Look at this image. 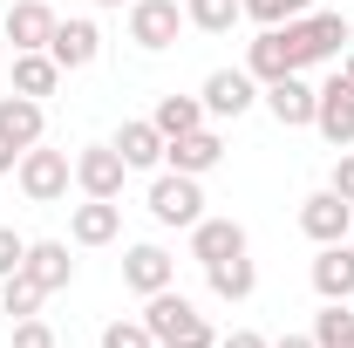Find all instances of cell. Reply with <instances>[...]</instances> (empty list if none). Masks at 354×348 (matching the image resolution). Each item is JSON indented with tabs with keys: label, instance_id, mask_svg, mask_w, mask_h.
Returning <instances> with one entry per match:
<instances>
[{
	"label": "cell",
	"instance_id": "cell-1",
	"mask_svg": "<svg viewBox=\"0 0 354 348\" xmlns=\"http://www.w3.org/2000/svg\"><path fill=\"white\" fill-rule=\"evenodd\" d=\"M143 328L157 335V348H218L212 321L184 301L177 287H164V294H150V301H143Z\"/></svg>",
	"mask_w": 354,
	"mask_h": 348
},
{
	"label": "cell",
	"instance_id": "cell-2",
	"mask_svg": "<svg viewBox=\"0 0 354 348\" xmlns=\"http://www.w3.org/2000/svg\"><path fill=\"white\" fill-rule=\"evenodd\" d=\"M348 42H354L348 14H300V21H286V48H293V69L334 62V55H341Z\"/></svg>",
	"mask_w": 354,
	"mask_h": 348
},
{
	"label": "cell",
	"instance_id": "cell-3",
	"mask_svg": "<svg viewBox=\"0 0 354 348\" xmlns=\"http://www.w3.org/2000/svg\"><path fill=\"white\" fill-rule=\"evenodd\" d=\"M14 177H21V191H28V205H55V198H68V177H75V164H68V150H21V164H14Z\"/></svg>",
	"mask_w": 354,
	"mask_h": 348
},
{
	"label": "cell",
	"instance_id": "cell-4",
	"mask_svg": "<svg viewBox=\"0 0 354 348\" xmlns=\"http://www.w3.org/2000/svg\"><path fill=\"white\" fill-rule=\"evenodd\" d=\"M150 218L157 225H198L205 218V191H198V177H184V171H164L157 184H150Z\"/></svg>",
	"mask_w": 354,
	"mask_h": 348
},
{
	"label": "cell",
	"instance_id": "cell-5",
	"mask_svg": "<svg viewBox=\"0 0 354 348\" xmlns=\"http://www.w3.org/2000/svg\"><path fill=\"white\" fill-rule=\"evenodd\" d=\"M123 177H130V164H123L116 143H88L82 157H75V184H82L88 198H123Z\"/></svg>",
	"mask_w": 354,
	"mask_h": 348
},
{
	"label": "cell",
	"instance_id": "cell-6",
	"mask_svg": "<svg viewBox=\"0 0 354 348\" xmlns=\"http://www.w3.org/2000/svg\"><path fill=\"white\" fill-rule=\"evenodd\" d=\"M198 103H205V116H245L259 103V82H252V69H212Z\"/></svg>",
	"mask_w": 354,
	"mask_h": 348
},
{
	"label": "cell",
	"instance_id": "cell-7",
	"mask_svg": "<svg viewBox=\"0 0 354 348\" xmlns=\"http://www.w3.org/2000/svg\"><path fill=\"white\" fill-rule=\"evenodd\" d=\"M177 28H184V7L177 0H130V42L136 48H171L177 42Z\"/></svg>",
	"mask_w": 354,
	"mask_h": 348
},
{
	"label": "cell",
	"instance_id": "cell-8",
	"mask_svg": "<svg viewBox=\"0 0 354 348\" xmlns=\"http://www.w3.org/2000/svg\"><path fill=\"white\" fill-rule=\"evenodd\" d=\"M300 232H307L313 246H334V239L354 232V205L341 198V191H313L307 205H300Z\"/></svg>",
	"mask_w": 354,
	"mask_h": 348
},
{
	"label": "cell",
	"instance_id": "cell-9",
	"mask_svg": "<svg viewBox=\"0 0 354 348\" xmlns=\"http://www.w3.org/2000/svg\"><path fill=\"white\" fill-rule=\"evenodd\" d=\"M313 130L327 137L334 150H348V143H354V82H348V76H334V82L320 89V103H313Z\"/></svg>",
	"mask_w": 354,
	"mask_h": 348
},
{
	"label": "cell",
	"instance_id": "cell-10",
	"mask_svg": "<svg viewBox=\"0 0 354 348\" xmlns=\"http://www.w3.org/2000/svg\"><path fill=\"white\" fill-rule=\"evenodd\" d=\"M313 103H320V89L293 69V76H279V82H266V110L286 123V130H307L313 123Z\"/></svg>",
	"mask_w": 354,
	"mask_h": 348
},
{
	"label": "cell",
	"instance_id": "cell-11",
	"mask_svg": "<svg viewBox=\"0 0 354 348\" xmlns=\"http://www.w3.org/2000/svg\"><path fill=\"white\" fill-rule=\"evenodd\" d=\"M48 55L62 62V76H68V69H88V62L102 55V28H95V21H82V14H75V21H55Z\"/></svg>",
	"mask_w": 354,
	"mask_h": 348
},
{
	"label": "cell",
	"instance_id": "cell-12",
	"mask_svg": "<svg viewBox=\"0 0 354 348\" xmlns=\"http://www.w3.org/2000/svg\"><path fill=\"white\" fill-rule=\"evenodd\" d=\"M171 280H177V260L164 246H130V253H123V287H130V294L150 301V294H164Z\"/></svg>",
	"mask_w": 354,
	"mask_h": 348
},
{
	"label": "cell",
	"instance_id": "cell-13",
	"mask_svg": "<svg viewBox=\"0 0 354 348\" xmlns=\"http://www.w3.org/2000/svg\"><path fill=\"white\" fill-rule=\"evenodd\" d=\"M239 253H245V225H239V218H198V225H191V260L198 266L239 260Z\"/></svg>",
	"mask_w": 354,
	"mask_h": 348
},
{
	"label": "cell",
	"instance_id": "cell-14",
	"mask_svg": "<svg viewBox=\"0 0 354 348\" xmlns=\"http://www.w3.org/2000/svg\"><path fill=\"white\" fill-rule=\"evenodd\" d=\"M218 157H225V137L218 130H191V137H171V143H164V164L184 171V177L218 171Z\"/></svg>",
	"mask_w": 354,
	"mask_h": 348
},
{
	"label": "cell",
	"instance_id": "cell-15",
	"mask_svg": "<svg viewBox=\"0 0 354 348\" xmlns=\"http://www.w3.org/2000/svg\"><path fill=\"white\" fill-rule=\"evenodd\" d=\"M21 273H28L41 294H62V287L75 280V260H68V246H62V239H28V260H21Z\"/></svg>",
	"mask_w": 354,
	"mask_h": 348
},
{
	"label": "cell",
	"instance_id": "cell-16",
	"mask_svg": "<svg viewBox=\"0 0 354 348\" xmlns=\"http://www.w3.org/2000/svg\"><path fill=\"white\" fill-rule=\"evenodd\" d=\"M116 232H123V205L116 198H88V205L68 212V239L75 246H109Z\"/></svg>",
	"mask_w": 354,
	"mask_h": 348
},
{
	"label": "cell",
	"instance_id": "cell-17",
	"mask_svg": "<svg viewBox=\"0 0 354 348\" xmlns=\"http://www.w3.org/2000/svg\"><path fill=\"white\" fill-rule=\"evenodd\" d=\"M313 294H320V301H354V246L348 239L320 246V260H313Z\"/></svg>",
	"mask_w": 354,
	"mask_h": 348
},
{
	"label": "cell",
	"instance_id": "cell-18",
	"mask_svg": "<svg viewBox=\"0 0 354 348\" xmlns=\"http://www.w3.org/2000/svg\"><path fill=\"white\" fill-rule=\"evenodd\" d=\"M41 130H48L41 103H35V96H14V89H7V96H0V137H7L14 150H35V143H41Z\"/></svg>",
	"mask_w": 354,
	"mask_h": 348
},
{
	"label": "cell",
	"instance_id": "cell-19",
	"mask_svg": "<svg viewBox=\"0 0 354 348\" xmlns=\"http://www.w3.org/2000/svg\"><path fill=\"white\" fill-rule=\"evenodd\" d=\"M48 35H55V7L48 0H14L7 7V42H14V55L48 48Z\"/></svg>",
	"mask_w": 354,
	"mask_h": 348
},
{
	"label": "cell",
	"instance_id": "cell-20",
	"mask_svg": "<svg viewBox=\"0 0 354 348\" xmlns=\"http://www.w3.org/2000/svg\"><path fill=\"white\" fill-rule=\"evenodd\" d=\"M245 69H252V82H279V76H293V48H286V28H259V42L245 48Z\"/></svg>",
	"mask_w": 354,
	"mask_h": 348
},
{
	"label": "cell",
	"instance_id": "cell-21",
	"mask_svg": "<svg viewBox=\"0 0 354 348\" xmlns=\"http://www.w3.org/2000/svg\"><path fill=\"white\" fill-rule=\"evenodd\" d=\"M62 89V62L48 55V48H28V55H14V96H55Z\"/></svg>",
	"mask_w": 354,
	"mask_h": 348
},
{
	"label": "cell",
	"instance_id": "cell-22",
	"mask_svg": "<svg viewBox=\"0 0 354 348\" xmlns=\"http://www.w3.org/2000/svg\"><path fill=\"white\" fill-rule=\"evenodd\" d=\"M116 150H123L130 171H157V164H164V130H157V123H123V130H116Z\"/></svg>",
	"mask_w": 354,
	"mask_h": 348
},
{
	"label": "cell",
	"instance_id": "cell-23",
	"mask_svg": "<svg viewBox=\"0 0 354 348\" xmlns=\"http://www.w3.org/2000/svg\"><path fill=\"white\" fill-rule=\"evenodd\" d=\"M150 123L164 130V143H171V137H191V130H205V103H198V96H164Z\"/></svg>",
	"mask_w": 354,
	"mask_h": 348
},
{
	"label": "cell",
	"instance_id": "cell-24",
	"mask_svg": "<svg viewBox=\"0 0 354 348\" xmlns=\"http://www.w3.org/2000/svg\"><path fill=\"white\" fill-rule=\"evenodd\" d=\"M205 280H212V294H218V301H252V287H259V273H252V260H245V253H239V260L205 266Z\"/></svg>",
	"mask_w": 354,
	"mask_h": 348
},
{
	"label": "cell",
	"instance_id": "cell-25",
	"mask_svg": "<svg viewBox=\"0 0 354 348\" xmlns=\"http://www.w3.org/2000/svg\"><path fill=\"white\" fill-rule=\"evenodd\" d=\"M313 348H354V314L348 301H327L313 314Z\"/></svg>",
	"mask_w": 354,
	"mask_h": 348
},
{
	"label": "cell",
	"instance_id": "cell-26",
	"mask_svg": "<svg viewBox=\"0 0 354 348\" xmlns=\"http://www.w3.org/2000/svg\"><path fill=\"white\" fill-rule=\"evenodd\" d=\"M245 14V0H184V21L205 35H232V21Z\"/></svg>",
	"mask_w": 354,
	"mask_h": 348
},
{
	"label": "cell",
	"instance_id": "cell-27",
	"mask_svg": "<svg viewBox=\"0 0 354 348\" xmlns=\"http://www.w3.org/2000/svg\"><path fill=\"white\" fill-rule=\"evenodd\" d=\"M41 287H35V280H28V273H7V280H0V307H7V314H14V321H28V314H41Z\"/></svg>",
	"mask_w": 354,
	"mask_h": 348
},
{
	"label": "cell",
	"instance_id": "cell-28",
	"mask_svg": "<svg viewBox=\"0 0 354 348\" xmlns=\"http://www.w3.org/2000/svg\"><path fill=\"white\" fill-rule=\"evenodd\" d=\"M245 14H252L259 28H286V21L313 14V0H245Z\"/></svg>",
	"mask_w": 354,
	"mask_h": 348
},
{
	"label": "cell",
	"instance_id": "cell-29",
	"mask_svg": "<svg viewBox=\"0 0 354 348\" xmlns=\"http://www.w3.org/2000/svg\"><path fill=\"white\" fill-rule=\"evenodd\" d=\"M102 348H157V335H150L143 321H109V328H102Z\"/></svg>",
	"mask_w": 354,
	"mask_h": 348
},
{
	"label": "cell",
	"instance_id": "cell-30",
	"mask_svg": "<svg viewBox=\"0 0 354 348\" xmlns=\"http://www.w3.org/2000/svg\"><path fill=\"white\" fill-rule=\"evenodd\" d=\"M14 348H55V328L41 314H28V321H14Z\"/></svg>",
	"mask_w": 354,
	"mask_h": 348
},
{
	"label": "cell",
	"instance_id": "cell-31",
	"mask_svg": "<svg viewBox=\"0 0 354 348\" xmlns=\"http://www.w3.org/2000/svg\"><path fill=\"white\" fill-rule=\"evenodd\" d=\"M21 260H28V239H21L14 225H0V280H7V273H21Z\"/></svg>",
	"mask_w": 354,
	"mask_h": 348
},
{
	"label": "cell",
	"instance_id": "cell-32",
	"mask_svg": "<svg viewBox=\"0 0 354 348\" xmlns=\"http://www.w3.org/2000/svg\"><path fill=\"white\" fill-rule=\"evenodd\" d=\"M327 191H341V198L354 205V150H341V157H334V177H327Z\"/></svg>",
	"mask_w": 354,
	"mask_h": 348
},
{
	"label": "cell",
	"instance_id": "cell-33",
	"mask_svg": "<svg viewBox=\"0 0 354 348\" xmlns=\"http://www.w3.org/2000/svg\"><path fill=\"white\" fill-rule=\"evenodd\" d=\"M218 348H272V342H266V335H252V328H232Z\"/></svg>",
	"mask_w": 354,
	"mask_h": 348
},
{
	"label": "cell",
	"instance_id": "cell-34",
	"mask_svg": "<svg viewBox=\"0 0 354 348\" xmlns=\"http://www.w3.org/2000/svg\"><path fill=\"white\" fill-rule=\"evenodd\" d=\"M14 164H21V150H14V143H7V137H0V177L14 171Z\"/></svg>",
	"mask_w": 354,
	"mask_h": 348
},
{
	"label": "cell",
	"instance_id": "cell-35",
	"mask_svg": "<svg viewBox=\"0 0 354 348\" xmlns=\"http://www.w3.org/2000/svg\"><path fill=\"white\" fill-rule=\"evenodd\" d=\"M272 348H313V335H279Z\"/></svg>",
	"mask_w": 354,
	"mask_h": 348
},
{
	"label": "cell",
	"instance_id": "cell-36",
	"mask_svg": "<svg viewBox=\"0 0 354 348\" xmlns=\"http://www.w3.org/2000/svg\"><path fill=\"white\" fill-rule=\"evenodd\" d=\"M95 7H130V0H95Z\"/></svg>",
	"mask_w": 354,
	"mask_h": 348
},
{
	"label": "cell",
	"instance_id": "cell-37",
	"mask_svg": "<svg viewBox=\"0 0 354 348\" xmlns=\"http://www.w3.org/2000/svg\"><path fill=\"white\" fill-rule=\"evenodd\" d=\"M341 76H348V82H354V55H348V69H341Z\"/></svg>",
	"mask_w": 354,
	"mask_h": 348
},
{
	"label": "cell",
	"instance_id": "cell-38",
	"mask_svg": "<svg viewBox=\"0 0 354 348\" xmlns=\"http://www.w3.org/2000/svg\"><path fill=\"white\" fill-rule=\"evenodd\" d=\"M348 246H354V232H348Z\"/></svg>",
	"mask_w": 354,
	"mask_h": 348
}]
</instances>
